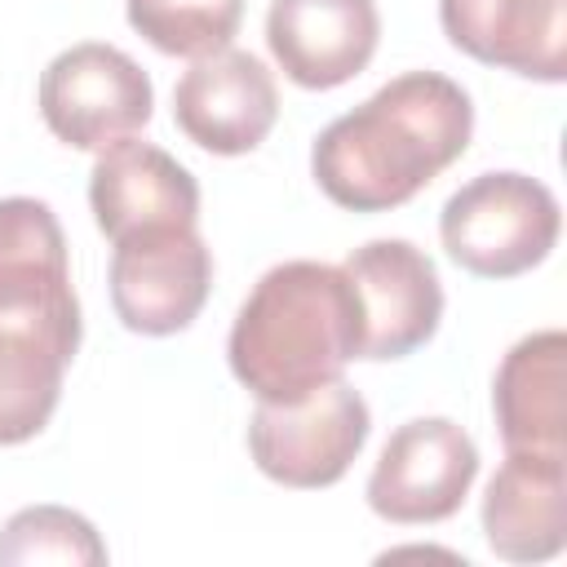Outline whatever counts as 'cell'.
<instances>
[{"instance_id": "7", "label": "cell", "mask_w": 567, "mask_h": 567, "mask_svg": "<svg viewBox=\"0 0 567 567\" xmlns=\"http://www.w3.org/2000/svg\"><path fill=\"white\" fill-rule=\"evenodd\" d=\"M213 284V252L199 226H151L115 239L111 306L128 332L168 337L190 328Z\"/></svg>"}, {"instance_id": "11", "label": "cell", "mask_w": 567, "mask_h": 567, "mask_svg": "<svg viewBox=\"0 0 567 567\" xmlns=\"http://www.w3.org/2000/svg\"><path fill=\"white\" fill-rule=\"evenodd\" d=\"M381 40L372 0H275L266 44L284 75L301 89H337L354 80Z\"/></svg>"}, {"instance_id": "3", "label": "cell", "mask_w": 567, "mask_h": 567, "mask_svg": "<svg viewBox=\"0 0 567 567\" xmlns=\"http://www.w3.org/2000/svg\"><path fill=\"white\" fill-rule=\"evenodd\" d=\"M359 292L341 266H270L230 328V372L257 403H297L359 359Z\"/></svg>"}, {"instance_id": "8", "label": "cell", "mask_w": 567, "mask_h": 567, "mask_svg": "<svg viewBox=\"0 0 567 567\" xmlns=\"http://www.w3.org/2000/svg\"><path fill=\"white\" fill-rule=\"evenodd\" d=\"M478 478V447L474 439L447 416H416L403 421L372 474H368V505L385 523H443L461 509Z\"/></svg>"}, {"instance_id": "4", "label": "cell", "mask_w": 567, "mask_h": 567, "mask_svg": "<svg viewBox=\"0 0 567 567\" xmlns=\"http://www.w3.org/2000/svg\"><path fill=\"white\" fill-rule=\"evenodd\" d=\"M558 199L527 173H478L439 217L447 257L483 279H514L549 257L558 244Z\"/></svg>"}, {"instance_id": "10", "label": "cell", "mask_w": 567, "mask_h": 567, "mask_svg": "<svg viewBox=\"0 0 567 567\" xmlns=\"http://www.w3.org/2000/svg\"><path fill=\"white\" fill-rule=\"evenodd\" d=\"M279 115L275 75L248 49H217L195 58L173 89L177 128L213 155H248L266 142Z\"/></svg>"}, {"instance_id": "9", "label": "cell", "mask_w": 567, "mask_h": 567, "mask_svg": "<svg viewBox=\"0 0 567 567\" xmlns=\"http://www.w3.org/2000/svg\"><path fill=\"white\" fill-rule=\"evenodd\" d=\"M359 292V359H403L421 350L443 319L434 261L408 239H372L341 266Z\"/></svg>"}, {"instance_id": "5", "label": "cell", "mask_w": 567, "mask_h": 567, "mask_svg": "<svg viewBox=\"0 0 567 567\" xmlns=\"http://www.w3.org/2000/svg\"><path fill=\"white\" fill-rule=\"evenodd\" d=\"M372 412L363 394L337 377L297 403H257L248 452L257 470L284 487H332L363 452Z\"/></svg>"}, {"instance_id": "16", "label": "cell", "mask_w": 567, "mask_h": 567, "mask_svg": "<svg viewBox=\"0 0 567 567\" xmlns=\"http://www.w3.org/2000/svg\"><path fill=\"white\" fill-rule=\"evenodd\" d=\"M244 0H128V27L173 58H208L239 31Z\"/></svg>"}, {"instance_id": "6", "label": "cell", "mask_w": 567, "mask_h": 567, "mask_svg": "<svg viewBox=\"0 0 567 567\" xmlns=\"http://www.w3.org/2000/svg\"><path fill=\"white\" fill-rule=\"evenodd\" d=\"M155 106L146 71L115 44L84 40L58 53L40 75V115L75 151H106L133 137Z\"/></svg>"}, {"instance_id": "1", "label": "cell", "mask_w": 567, "mask_h": 567, "mask_svg": "<svg viewBox=\"0 0 567 567\" xmlns=\"http://www.w3.org/2000/svg\"><path fill=\"white\" fill-rule=\"evenodd\" d=\"M470 133V93L439 71H408L315 137L310 173L332 204L350 213H385L456 164Z\"/></svg>"}, {"instance_id": "12", "label": "cell", "mask_w": 567, "mask_h": 567, "mask_svg": "<svg viewBox=\"0 0 567 567\" xmlns=\"http://www.w3.org/2000/svg\"><path fill=\"white\" fill-rule=\"evenodd\" d=\"M439 22L487 66L545 84L567 75V0H439Z\"/></svg>"}, {"instance_id": "15", "label": "cell", "mask_w": 567, "mask_h": 567, "mask_svg": "<svg viewBox=\"0 0 567 567\" xmlns=\"http://www.w3.org/2000/svg\"><path fill=\"white\" fill-rule=\"evenodd\" d=\"M567 337L558 328L523 337L496 368L492 408L505 452H567Z\"/></svg>"}, {"instance_id": "2", "label": "cell", "mask_w": 567, "mask_h": 567, "mask_svg": "<svg viewBox=\"0 0 567 567\" xmlns=\"http://www.w3.org/2000/svg\"><path fill=\"white\" fill-rule=\"evenodd\" d=\"M80 350L66 239L44 199H0V447L35 439Z\"/></svg>"}, {"instance_id": "17", "label": "cell", "mask_w": 567, "mask_h": 567, "mask_svg": "<svg viewBox=\"0 0 567 567\" xmlns=\"http://www.w3.org/2000/svg\"><path fill=\"white\" fill-rule=\"evenodd\" d=\"M0 563H71V567H102L106 545L93 523L62 505H31L18 509L0 532Z\"/></svg>"}, {"instance_id": "14", "label": "cell", "mask_w": 567, "mask_h": 567, "mask_svg": "<svg viewBox=\"0 0 567 567\" xmlns=\"http://www.w3.org/2000/svg\"><path fill=\"white\" fill-rule=\"evenodd\" d=\"M483 532L505 563H549L567 545V452H505L483 496Z\"/></svg>"}, {"instance_id": "13", "label": "cell", "mask_w": 567, "mask_h": 567, "mask_svg": "<svg viewBox=\"0 0 567 567\" xmlns=\"http://www.w3.org/2000/svg\"><path fill=\"white\" fill-rule=\"evenodd\" d=\"M89 204L97 230L115 244L120 235L151 226H199L195 177L151 142H115L97 155L89 173Z\"/></svg>"}]
</instances>
